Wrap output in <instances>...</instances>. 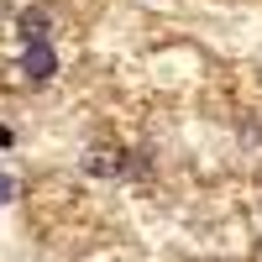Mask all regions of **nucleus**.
<instances>
[{
	"mask_svg": "<svg viewBox=\"0 0 262 262\" xmlns=\"http://www.w3.org/2000/svg\"><path fill=\"white\" fill-rule=\"evenodd\" d=\"M21 74H27L32 84H48L58 74V53H53V42L42 37V42H27V53H21Z\"/></svg>",
	"mask_w": 262,
	"mask_h": 262,
	"instance_id": "f257e3e1",
	"label": "nucleus"
},
{
	"mask_svg": "<svg viewBox=\"0 0 262 262\" xmlns=\"http://www.w3.org/2000/svg\"><path fill=\"white\" fill-rule=\"evenodd\" d=\"M11 194H16V184H11V173H0V210L11 205Z\"/></svg>",
	"mask_w": 262,
	"mask_h": 262,
	"instance_id": "7ed1b4c3",
	"label": "nucleus"
},
{
	"mask_svg": "<svg viewBox=\"0 0 262 262\" xmlns=\"http://www.w3.org/2000/svg\"><path fill=\"white\" fill-rule=\"evenodd\" d=\"M0 147H11V131H6V126H0Z\"/></svg>",
	"mask_w": 262,
	"mask_h": 262,
	"instance_id": "20e7f679",
	"label": "nucleus"
},
{
	"mask_svg": "<svg viewBox=\"0 0 262 262\" xmlns=\"http://www.w3.org/2000/svg\"><path fill=\"white\" fill-rule=\"evenodd\" d=\"M21 37H27V42L48 37V11H21Z\"/></svg>",
	"mask_w": 262,
	"mask_h": 262,
	"instance_id": "f03ea898",
	"label": "nucleus"
}]
</instances>
